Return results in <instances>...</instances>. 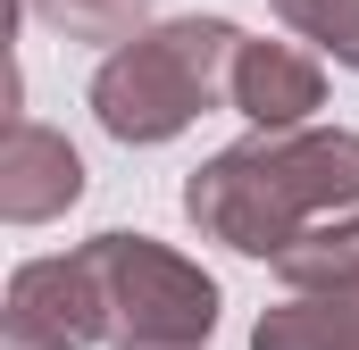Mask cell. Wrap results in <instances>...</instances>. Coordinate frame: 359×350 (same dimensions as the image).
<instances>
[{"label":"cell","instance_id":"6da1fadb","mask_svg":"<svg viewBox=\"0 0 359 350\" xmlns=\"http://www.w3.org/2000/svg\"><path fill=\"white\" fill-rule=\"evenodd\" d=\"M359 209V134L343 125H301V134H251L184 175V217L243 251V259H284L309 225Z\"/></svg>","mask_w":359,"mask_h":350},{"label":"cell","instance_id":"7a4b0ae2","mask_svg":"<svg viewBox=\"0 0 359 350\" xmlns=\"http://www.w3.org/2000/svg\"><path fill=\"white\" fill-rule=\"evenodd\" d=\"M243 42H251V34L226 25V17H168V25H151L142 42L109 50L100 76H92V117H100V134H117V142H134V150H142V142H176L201 108L226 100Z\"/></svg>","mask_w":359,"mask_h":350},{"label":"cell","instance_id":"3957f363","mask_svg":"<svg viewBox=\"0 0 359 350\" xmlns=\"http://www.w3.org/2000/svg\"><path fill=\"white\" fill-rule=\"evenodd\" d=\"M76 259H84V275H92L109 350H126V342L201 350L217 334V275H201L184 251L151 242V234H92Z\"/></svg>","mask_w":359,"mask_h":350},{"label":"cell","instance_id":"277c9868","mask_svg":"<svg viewBox=\"0 0 359 350\" xmlns=\"http://www.w3.org/2000/svg\"><path fill=\"white\" fill-rule=\"evenodd\" d=\"M84 200V159L67 134L34 125V117H8V142H0V217L8 225H50Z\"/></svg>","mask_w":359,"mask_h":350},{"label":"cell","instance_id":"5b68a950","mask_svg":"<svg viewBox=\"0 0 359 350\" xmlns=\"http://www.w3.org/2000/svg\"><path fill=\"white\" fill-rule=\"evenodd\" d=\"M226 108H243L259 134H301L318 108H326V67L292 42H243L234 50V84Z\"/></svg>","mask_w":359,"mask_h":350},{"label":"cell","instance_id":"8992f818","mask_svg":"<svg viewBox=\"0 0 359 350\" xmlns=\"http://www.w3.org/2000/svg\"><path fill=\"white\" fill-rule=\"evenodd\" d=\"M251 350H359V292H292L251 326Z\"/></svg>","mask_w":359,"mask_h":350},{"label":"cell","instance_id":"52a82bcc","mask_svg":"<svg viewBox=\"0 0 359 350\" xmlns=\"http://www.w3.org/2000/svg\"><path fill=\"white\" fill-rule=\"evenodd\" d=\"M276 275H284L292 292H359V209L309 225V234L276 259Z\"/></svg>","mask_w":359,"mask_h":350},{"label":"cell","instance_id":"ba28073f","mask_svg":"<svg viewBox=\"0 0 359 350\" xmlns=\"http://www.w3.org/2000/svg\"><path fill=\"white\" fill-rule=\"evenodd\" d=\"M50 34L67 42H100V50H126L151 34V0H25Z\"/></svg>","mask_w":359,"mask_h":350},{"label":"cell","instance_id":"9c48e42d","mask_svg":"<svg viewBox=\"0 0 359 350\" xmlns=\"http://www.w3.org/2000/svg\"><path fill=\"white\" fill-rule=\"evenodd\" d=\"M268 8L301 34V42H318L334 67L359 76V0H268Z\"/></svg>","mask_w":359,"mask_h":350},{"label":"cell","instance_id":"30bf717a","mask_svg":"<svg viewBox=\"0 0 359 350\" xmlns=\"http://www.w3.org/2000/svg\"><path fill=\"white\" fill-rule=\"evenodd\" d=\"M0 350H76V342H59V334H42V326H17V317H0Z\"/></svg>","mask_w":359,"mask_h":350},{"label":"cell","instance_id":"8fae6325","mask_svg":"<svg viewBox=\"0 0 359 350\" xmlns=\"http://www.w3.org/2000/svg\"><path fill=\"white\" fill-rule=\"evenodd\" d=\"M126 350H176V342H126Z\"/></svg>","mask_w":359,"mask_h":350}]
</instances>
